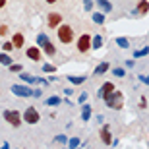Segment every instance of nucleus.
I'll return each mask as SVG.
<instances>
[{"instance_id":"nucleus-19","label":"nucleus","mask_w":149,"mask_h":149,"mask_svg":"<svg viewBox=\"0 0 149 149\" xmlns=\"http://www.w3.org/2000/svg\"><path fill=\"white\" fill-rule=\"evenodd\" d=\"M60 103H62V99L58 97V95H50L49 99L45 101V105H47V107H58Z\"/></svg>"},{"instance_id":"nucleus-31","label":"nucleus","mask_w":149,"mask_h":149,"mask_svg":"<svg viewBox=\"0 0 149 149\" xmlns=\"http://www.w3.org/2000/svg\"><path fill=\"white\" fill-rule=\"evenodd\" d=\"M0 37H8V23H0Z\"/></svg>"},{"instance_id":"nucleus-18","label":"nucleus","mask_w":149,"mask_h":149,"mask_svg":"<svg viewBox=\"0 0 149 149\" xmlns=\"http://www.w3.org/2000/svg\"><path fill=\"white\" fill-rule=\"evenodd\" d=\"M138 16H143V14H147L149 12V2L147 0H141V2H138V10H134Z\"/></svg>"},{"instance_id":"nucleus-42","label":"nucleus","mask_w":149,"mask_h":149,"mask_svg":"<svg viewBox=\"0 0 149 149\" xmlns=\"http://www.w3.org/2000/svg\"><path fill=\"white\" fill-rule=\"evenodd\" d=\"M6 4H8V2H6V0H0V8H4Z\"/></svg>"},{"instance_id":"nucleus-43","label":"nucleus","mask_w":149,"mask_h":149,"mask_svg":"<svg viewBox=\"0 0 149 149\" xmlns=\"http://www.w3.org/2000/svg\"><path fill=\"white\" fill-rule=\"evenodd\" d=\"M77 149H81V147H77Z\"/></svg>"},{"instance_id":"nucleus-15","label":"nucleus","mask_w":149,"mask_h":149,"mask_svg":"<svg viewBox=\"0 0 149 149\" xmlns=\"http://www.w3.org/2000/svg\"><path fill=\"white\" fill-rule=\"evenodd\" d=\"M105 45V39L101 35H91V50H99Z\"/></svg>"},{"instance_id":"nucleus-17","label":"nucleus","mask_w":149,"mask_h":149,"mask_svg":"<svg viewBox=\"0 0 149 149\" xmlns=\"http://www.w3.org/2000/svg\"><path fill=\"white\" fill-rule=\"evenodd\" d=\"M111 70V64L109 62H101V64H97V68H95V76H103V74H107Z\"/></svg>"},{"instance_id":"nucleus-22","label":"nucleus","mask_w":149,"mask_h":149,"mask_svg":"<svg viewBox=\"0 0 149 149\" xmlns=\"http://www.w3.org/2000/svg\"><path fill=\"white\" fill-rule=\"evenodd\" d=\"M91 19H93V23H97V25H103V23H105V14H101V12H93Z\"/></svg>"},{"instance_id":"nucleus-32","label":"nucleus","mask_w":149,"mask_h":149,"mask_svg":"<svg viewBox=\"0 0 149 149\" xmlns=\"http://www.w3.org/2000/svg\"><path fill=\"white\" fill-rule=\"evenodd\" d=\"M87 101H89V95H87V93H81V95H79V99H77V103L83 107L85 103H87Z\"/></svg>"},{"instance_id":"nucleus-10","label":"nucleus","mask_w":149,"mask_h":149,"mask_svg":"<svg viewBox=\"0 0 149 149\" xmlns=\"http://www.w3.org/2000/svg\"><path fill=\"white\" fill-rule=\"evenodd\" d=\"M99 138L105 145H112V132H111V126H109V124H103V126H101Z\"/></svg>"},{"instance_id":"nucleus-8","label":"nucleus","mask_w":149,"mask_h":149,"mask_svg":"<svg viewBox=\"0 0 149 149\" xmlns=\"http://www.w3.org/2000/svg\"><path fill=\"white\" fill-rule=\"evenodd\" d=\"M62 14L60 12H49V16H47V25H49L50 29H58L62 25Z\"/></svg>"},{"instance_id":"nucleus-37","label":"nucleus","mask_w":149,"mask_h":149,"mask_svg":"<svg viewBox=\"0 0 149 149\" xmlns=\"http://www.w3.org/2000/svg\"><path fill=\"white\" fill-rule=\"evenodd\" d=\"M139 81H141V83H145V85H149V77L145 76V74H141V76H139Z\"/></svg>"},{"instance_id":"nucleus-27","label":"nucleus","mask_w":149,"mask_h":149,"mask_svg":"<svg viewBox=\"0 0 149 149\" xmlns=\"http://www.w3.org/2000/svg\"><path fill=\"white\" fill-rule=\"evenodd\" d=\"M54 143H58V145H66V143H68L66 134H58V136L54 138Z\"/></svg>"},{"instance_id":"nucleus-28","label":"nucleus","mask_w":149,"mask_h":149,"mask_svg":"<svg viewBox=\"0 0 149 149\" xmlns=\"http://www.w3.org/2000/svg\"><path fill=\"white\" fill-rule=\"evenodd\" d=\"M8 70H10L12 74H17V76H19V74L23 72V66L22 64H12V66H8Z\"/></svg>"},{"instance_id":"nucleus-40","label":"nucleus","mask_w":149,"mask_h":149,"mask_svg":"<svg viewBox=\"0 0 149 149\" xmlns=\"http://www.w3.org/2000/svg\"><path fill=\"white\" fill-rule=\"evenodd\" d=\"M41 95H43V91H41V89H33V95H31V97H41Z\"/></svg>"},{"instance_id":"nucleus-41","label":"nucleus","mask_w":149,"mask_h":149,"mask_svg":"<svg viewBox=\"0 0 149 149\" xmlns=\"http://www.w3.org/2000/svg\"><path fill=\"white\" fill-rule=\"evenodd\" d=\"M0 149H10V143H8V141H4V143L0 145Z\"/></svg>"},{"instance_id":"nucleus-7","label":"nucleus","mask_w":149,"mask_h":149,"mask_svg":"<svg viewBox=\"0 0 149 149\" xmlns=\"http://www.w3.org/2000/svg\"><path fill=\"white\" fill-rule=\"evenodd\" d=\"M10 91L16 97H31L33 95V89L25 85V83H16V85H10Z\"/></svg>"},{"instance_id":"nucleus-33","label":"nucleus","mask_w":149,"mask_h":149,"mask_svg":"<svg viewBox=\"0 0 149 149\" xmlns=\"http://www.w3.org/2000/svg\"><path fill=\"white\" fill-rule=\"evenodd\" d=\"M93 6H95V2L87 0V2H83V10H85V12H91V10H93Z\"/></svg>"},{"instance_id":"nucleus-39","label":"nucleus","mask_w":149,"mask_h":149,"mask_svg":"<svg viewBox=\"0 0 149 149\" xmlns=\"http://www.w3.org/2000/svg\"><path fill=\"white\" fill-rule=\"evenodd\" d=\"M72 93H74V89H72V87H66V89H64V95H66L68 99L72 97Z\"/></svg>"},{"instance_id":"nucleus-35","label":"nucleus","mask_w":149,"mask_h":149,"mask_svg":"<svg viewBox=\"0 0 149 149\" xmlns=\"http://www.w3.org/2000/svg\"><path fill=\"white\" fill-rule=\"evenodd\" d=\"M136 66V60H134V58H128L126 62H124V68H134Z\"/></svg>"},{"instance_id":"nucleus-2","label":"nucleus","mask_w":149,"mask_h":149,"mask_svg":"<svg viewBox=\"0 0 149 149\" xmlns=\"http://www.w3.org/2000/svg\"><path fill=\"white\" fill-rule=\"evenodd\" d=\"M37 47L41 49V52H43V56H54L58 50H56V45L50 41L49 37L45 33H39L37 35Z\"/></svg>"},{"instance_id":"nucleus-44","label":"nucleus","mask_w":149,"mask_h":149,"mask_svg":"<svg viewBox=\"0 0 149 149\" xmlns=\"http://www.w3.org/2000/svg\"><path fill=\"white\" fill-rule=\"evenodd\" d=\"M64 149H66V147H64Z\"/></svg>"},{"instance_id":"nucleus-24","label":"nucleus","mask_w":149,"mask_h":149,"mask_svg":"<svg viewBox=\"0 0 149 149\" xmlns=\"http://www.w3.org/2000/svg\"><path fill=\"white\" fill-rule=\"evenodd\" d=\"M149 54V47L145 45L143 49H139V50H134V60L136 58H143V56H147Z\"/></svg>"},{"instance_id":"nucleus-16","label":"nucleus","mask_w":149,"mask_h":149,"mask_svg":"<svg viewBox=\"0 0 149 149\" xmlns=\"http://www.w3.org/2000/svg\"><path fill=\"white\" fill-rule=\"evenodd\" d=\"M19 79H22L25 85H29V87H31L33 83H37V77L31 76V74H27V72H22V74H19Z\"/></svg>"},{"instance_id":"nucleus-1","label":"nucleus","mask_w":149,"mask_h":149,"mask_svg":"<svg viewBox=\"0 0 149 149\" xmlns=\"http://www.w3.org/2000/svg\"><path fill=\"white\" fill-rule=\"evenodd\" d=\"M56 39L60 41L62 45H72L76 41V33H74V27L70 23H62L60 27L56 29Z\"/></svg>"},{"instance_id":"nucleus-6","label":"nucleus","mask_w":149,"mask_h":149,"mask_svg":"<svg viewBox=\"0 0 149 149\" xmlns=\"http://www.w3.org/2000/svg\"><path fill=\"white\" fill-rule=\"evenodd\" d=\"M39 120H41V114H39V111L35 109V107H27L25 111H23L22 114V122H25V124H39Z\"/></svg>"},{"instance_id":"nucleus-9","label":"nucleus","mask_w":149,"mask_h":149,"mask_svg":"<svg viewBox=\"0 0 149 149\" xmlns=\"http://www.w3.org/2000/svg\"><path fill=\"white\" fill-rule=\"evenodd\" d=\"M25 56H27L29 60H33V62H41L43 60V52H41V49H39L37 45L27 47V49H25Z\"/></svg>"},{"instance_id":"nucleus-26","label":"nucleus","mask_w":149,"mask_h":149,"mask_svg":"<svg viewBox=\"0 0 149 149\" xmlns=\"http://www.w3.org/2000/svg\"><path fill=\"white\" fill-rule=\"evenodd\" d=\"M56 70H58V68H56L54 64H49V62H47V64H43V72H45V74H49V76L56 74Z\"/></svg>"},{"instance_id":"nucleus-23","label":"nucleus","mask_w":149,"mask_h":149,"mask_svg":"<svg viewBox=\"0 0 149 149\" xmlns=\"http://www.w3.org/2000/svg\"><path fill=\"white\" fill-rule=\"evenodd\" d=\"M79 145H81V139L79 138H70L66 143V149H77Z\"/></svg>"},{"instance_id":"nucleus-11","label":"nucleus","mask_w":149,"mask_h":149,"mask_svg":"<svg viewBox=\"0 0 149 149\" xmlns=\"http://www.w3.org/2000/svg\"><path fill=\"white\" fill-rule=\"evenodd\" d=\"M112 91H116V85L112 81H105L103 85H101V89H99V93H97V95H99V99H107Z\"/></svg>"},{"instance_id":"nucleus-25","label":"nucleus","mask_w":149,"mask_h":149,"mask_svg":"<svg viewBox=\"0 0 149 149\" xmlns=\"http://www.w3.org/2000/svg\"><path fill=\"white\" fill-rule=\"evenodd\" d=\"M114 41H116V45H118L120 49H124V50H126V49H130V41H128L126 37H116Z\"/></svg>"},{"instance_id":"nucleus-5","label":"nucleus","mask_w":149,"mask_h":149,"mask_svg":"<svg viewBox=\"0 0 149 149\" xmlns=\"http://www.w3.org/2000/svg\"><path fill=\"white\" fill-rule=\"evenodd\" d=\"M2 116H4V120L10 124L12 128H19L22 126V112L19 111H14V109H6L4 112H2Z\"/></svg>"},{"instance_id":"nucleus-4","label":"nucleus","mask_w":149,"mask_h":149,"mask_svg":"<svg viewBox=\"0 0 149 149\" xmlns=\"http://www.w3.org/2000/svg\"><path fill=\"white\" fill-rule=\"evenodd\" d=\"M76 49L77 52H81V54H87L89 50H91V35L89 33H81L79 37H76Z\"/></svg>"},{"instance_id":"nucleus-30","label":"nucleus","mask_w":149,"mask_h":149,"mask_svg":"<svg viewBox=\"0 0 149 149\" xmlns=\"http://www.w3.org/2000/svg\"><path fill=\"white\" fill-rule=\"evenodd\" d=\"M112 74H114L116 77H126V68H118L116 66L114 70H112Z\"/></svg>"},{"instance_id":"nucleus-38","label":"nucleus","mask_w":149,"mask_h":149,"mask_svg":"<svg viewBox=\"0 0 149 149\" xmlns=\"http://www.w3.org/2000/svg\"><path fill=\"white\" fill-rule=\"evenodd\" d=\"M95 120H97V124L101 126V124H105V116H103V114H97V118H95Z\"/></svg>"},{"instance_id":"nucleus-12","label":"nucleus","mask_w":149,"mask_h":149,"mask_svg":"<svg viewBox=\"0 0 149 149\" xmlns=\"http://www.w3.org/2000/svg\"><path fill=\"white\" fill-rule=\"evenodd\" d=\"M10 43H12V47H14L16 50H17V49H23V43H25V35H23L22 31H17V33L12 35Z\"/></svg>"},{"instance_id":"nucleus-14","label":"nucleus","mask_w":149,"mask_h":149,"mask_svg":"<svg viewBox=\"0 0 149 149\" xmlns=\"http://www.w3.org/2000/svg\"><path fill=\"white\" fill-rule=\"evenodd\" d=\"M79 116H81L83 122H89L91 118H93V107L89 105V103H85V105L81 107V114H79Z\"/></svg>"},{"instance_id":"nucleus-29","label":"nucleus","mask_w":149,"mask_h":149,"mask_svg":"<svg viewBox=\"0 0 149 149\" xmlns=\"http://www.w3.org/2000/svg\"><path fill=\"white\" fill-rule=\"evenodd\" d=\"M12 50H14V47H12L10 39H8V41H4V43H2V52H6V54H10Z\"/></svg>"},{"instance_id":"nucleus-13","label":"nucleus","mask_w":149,"mask_h":149,"mask_svg":"<svg viewBox=\"0 0 149 149\" xmlns=\"http://www.w3.org/2000/svg\"><path fill=\"white\" fill-rule=\"evenodd\" d=\"M95 6L99 8V12L101 14H111L112 12V2H109V0H99V2H95Z\"/></svg>"},{"instance_id":"nucleus-34","label":"nucleus","mask_w":149,"mask_h":149,"mask_svg":"<svg viewBox=\"0 0 149 149\" xmlns=\"http://www.w3.org/2000/svg\"><path fill=\"white\" fill-rule=\"evenodd\" d=\"M139 109H147V97L145 95L139 97Z\"/></svg>"},{"instance_id":"nucleus-3","label":"nucleus","mask_w":149,"mask_h":149,"mask_svg":"<svg viewBox=\"0 0 149 149\" xmlns=\"http://www.w3.org/2000/svg\"><path fill=\"white\" fill-rule=\"evenodd\" d=\"M103 101H105V105L109 107L111 111H122V109H124V101H126V99H124V93L116 89V91H112V93L109 95L107 99H103Z\"/></svg>"},{"instance_id":"nucleus-20","label":"nucleus","mask_w":149,"mask_h":149,"mask_svg":"<svg viewBox=\"0 0 149 149\" xmlns=\"http://www.w3.org/2000/svg\"><path fill=\"white\" fill-rule=\"evenodd\" d=\"M68 81L72 85H81V83H85V76H68Z\"/></svg>"},{"instance_id":"nucleus-36","label":"nucleus","mask_w":149,"mask_h":149,"mask_svg":"<svg viewBox=\"0 0 149 149\" xmlns=\"http://www.w3.org/2000/svg\"><path fill=\"white\" fill-rule=\"evenodd\" d=\"M37 83H41V85H45V87H49V85H50V83L47 81L45 77H37Z\"/></svg>"},{"instance_id":"nucleus-21","label":"nucleus","mask_w":149,"mask_h":149,"mask_svg":"<svg viewBox=\"0 0 149 149\" xmlns=\"http://www.w3.org/2000/svg\"><path fill=\"white\" fill-rule=\"evenodd\" d=\"M0 64L2 66H12V54H6V52H0Z\"/></svg>"}]
</instances>
